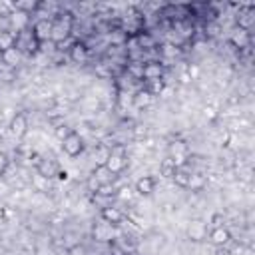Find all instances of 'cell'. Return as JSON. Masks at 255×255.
<instances>
[{"label":"cell","instance_id":"3","mask_svg":"<svg viewBox=\"0 0 255 255\" xmlns=\"http://www.w3.org/2000/svg\"><path fill=\"white\" fill-rule=\"evenodd\" d=\"M60 147H62V151L68 155V157H80L84 151H86V139H84V135L78 131V129H72L62 141H60Z\"/></svg>","mask_w":255,"mask_h":255},{"label":"cell","instance_id":"7","mask_svg":"<svg viewBox=\"0 0 255 255\" xmlns=\"http://www.w3.org/2000/svg\"><path fill=\"white\" fill-rule=\"evenodd\" d=\"M207 241L215 247V249H227L229 243L233 241V235H231V229L227 225H217V227H211L209 233H207Z\"/></svg>","mask_w":255,"mask_h":255},{"label":"cell","instance_id":"29","mask_svg":"<svg viewBox=\"0 0 255 255\" xmlns=\"http://www.w3.org/2000/svg\"><path fill=\"white\" fill-rule=\"evenodd\" d=\"M239 255H255V249L251 245H243V249L239 251Z\"/></svg>","mask_w":255,"mask_h":255},{"label":"cell","instance_id":"24","mask_svg":"<svg viewBox=\"0 0 255 255\" xmlns=\"http://www.w3.org/2000/svg\"><path fill=\"white\" fill-rule=\"evenodd\" d=\"M30 181H32V189H34V191H40V193H48V191H50L52 179H48V177H44V175H40V173L34 171V175H32Z\"/></svg>","mask_w":255,"mask_h":255},{"label":"cell","instance_id":"11","mask_svg":"<svg viewBox=\"0 0 255 255\" xmlns=\"http://www.w3.org/2000/svg\"><path fill=\"white\" fill-rule=\"evenodd\" d=\"M235 26L241 30L251 32L255 26V6L253 4H239V10L235 14Z\"/></svg>","mask_w":255,"mask_h":255},{"label":"cell","instance_id":"28","mask_svg":"<svg viewBox=\"0 0 255 255\" xmlns=\"http://www.w3.org/2000/svg\"><path fill=\"white\" fill-rule=\"evenodd\" d=\"M72 129H74V128H70V126H66V124H58V126L54 128V135H56V137L62 141V139H64V137H66V135H68Z\"/></svg>","mask_w":255,"mask_h":255},{"label":"cell","instance_id":"1","mask_svg":"<svg viewBox=\"0 0 255 255\" xmlns=\"http://www.w3.org/2000/svg\"><path fill=\"white\" fill-rule=\"evenodd\" d=\"M128 161H129V157H128V147H126V143H114V145L110 147V155H108L106 167H108L112 173L122 175V173L126 171V167H128Z\"/></svg>","mask_w":255,"mask_h":255},{"label":"cell","instance_id":"26","mask_svg":"<svg viewBox=\"0 0 255 255\" xmlns=\"http://www.w3.org/2000/svg\"><path fill=\"white\" fill-rule=\"evenodd\" d=\"M14 42H16V34L10 32V30H4V28H2V30H0V52L12 48Z\"/></svg>","mask_w":255,"mask_h":255},{"label":"cell","instance_id":"15","mask_svg":"<svg viewBox=\"0 0 255 255\" xmlns=\"http://www.w3.org/2000/svg\"><path fill=\"white\" fill-rule=\"evenodd\" d=\"M167 74V66L161 60L143 62V82L145 80H161Z\"/></svg>","mask_w":255,"mask_h":255},{"label":"cell","instance_id":"5","mask_svg":"<svg viewBox=\"0 0 255 255\" xmlns=\"http://www.w3.org/2000/svg\"><path fill=\"white\" fill-rule=\"evenodd\" d=\"M118 235H120V227H114V225L106 223L104 219H98V221L92 225V239H94L96 243L108 245V243H112Z\"/></svg>","mask_w":255,"mask_h":255},{"label":"cell","instance_id":"21","mask_svg":"<svg viewBox=\"0 0 255 255\" xmlns=\"http://www.w3.org/2000/svg\"><path fill=\"white\" fill-rule=\"evenodd\" d=\"M207 187V175L203 173V171H191V175H189V181H187V187L185 189H189V191H203Z\"/></svg>","mask_w":255,"mask_h":255},{"label":"cell","instance_id":"18","mask_svg":"<svg viewBox=\"0 0 255 255\" xmlns=\"http://www.w3.org/2000/svg\"><path fill=\"white\" fill-rule=\"evenodd\" d=\"M90 175H92V177H94V179H96V181H98L102 187H104V185H116V181H118V177H120V175L112 173V171H110L106 165L94 167V171H92Z\"/></svg>","mask_w":255,"mask_h":255},{"label":"cell","instance_id":"27","mask_svg":"<svg viewBox=\"0 0 255 255\" xmlns=\"http://www.w3.org/2000/svg\"><path fill=\"white\" fill-rule=\"evenodd\" d=\"M66 255H90V251L86 249V245L74 243V245H70V247L66 249Z\"/></svg>","mask_w":255,"mask_h":255},{"label":"cell","instance_id":"14","mask_svg":"<svg viewBox=\"0 0 255 255\" xmlns=\"http://www.w3.org/2000/svg\"><path fill=\"white\" fill-rule=\"evenodd\" d=\"M126 217H128V213L122 211L116 205H106V207L100 209V219H104L106 223H110L114 227H122V223L126 221Z\"/></svg>","mask_w":255,"mask_h":255},{"label":"cell","instance_id":"8","mask_svg":"<svg viewBox=\"0 0 255 255\" xmlns=\"http://www.w3.org/2000/svg\"><path fill=\"white\" fill-rule=\"evenodd\" d=\"M251 42H253L251 32L241 30V28H237V26L231 28L229 38H227V44H229L233 50H237V54L243 52V50H249V48H251Z\"/></svg>","mask_w":255,"mask_h":255},{"label":"cell","instance_id":"6","mask_svg":"<svg viewBox=\"0 0 255 255\" xmlns=\"http://www.w3.org/2000/svg\"><path fill=\"white\" fill-rule=\"evenodd\" d=\"M189 155H191V149H189V143L185 139L175 137V139H171L167 143V155L165 157H169L175 165H183Z\"/></svg>","mask_w":255,"mask_h":255},{"label":"cell","instance_id":"10","mask_svg":"<svg viewBox=\"0 0 255 255\" xmlns=\"http://www.w3.org/2000/svg\"><path fill=\"white\" fill-rule=\"evenodd\" d=\"M28 128H30V124H28V116L24 112H18L8 120V133L14 139H24L28 133Z\"/></svg>","mask_w":255,"mask_h":255},{"label":"cell","instance_id":"30","mask_svg":"<svg viewBox=\"0 0 255 255\" xmlns=\"http://www.w3.org/2000/svg\"><path fill=\"white\" fill-rule=\"evenodd\" d=\"M4 215H6V207L0 203V219H4Z\"/></svg>","mask_w":255,"mask_h":255},{"label":"cell","instance_id":"19","mask_svg":"<svg viewBox=\"0 0 255 255\" xmlns=\"http://www.w3.org/2000/svg\"><path fill=\"white\" fill-rule=\"evenodd\" d=\"M110 147H112V145L106 143V141H96V143H94V147H92V159H94L96 167L106 165L108 155H110Z\"/></svg>","mask_w":255,"mask_h":255},{"label":"cell","instance_id":"2","mask_svg":"<svg viewBox=\"0 0 255 255\" xmlns=\"http://www.w3.org/2000/svg\"><path fill=\"white\" fill-rule=\"evenodd\" d=\"M66 58L76 66H86L92 60V50L82 38H74L72 44L66 48Z\"/></svg>","mask_w":255,"mask_h":255},{"label":"cell","instance_id":"25","mask_svg":"<svg viewBox=\"0 0 255 255\" xmlns=\"http://www.w3.org/2000/svg\"><path fill=\"white\" fill-rule=\"evenodd\" d=\"M175 167H177V165H175L169 157H163V159L159 161V175L165 177V179H171L173 173H175Z\"/></svg>","mask_w":255,"mask_h":255},{"label":"cell","instance_id":"16","mask_svg":"<svg viewBox=\"0 0 255 255\" xmlns=\"http://www.w3.org/2000/svg\"><path fill=\"white\" fill-rule=\"evenodd\" d=\"M155 187H157V179L153 175H141L133 183V191L137 195H141V197H149L155 191Z\"/></svg>","mask_w":255,"mask_h":255},{"label":"cell","instance_id":"9","mask_svg":"<svg viewBox=\"0 0 255 255\" xmlns=\"http://www.w3.org/2000/svg\"><path fill=\"white\" fill-rule=\"evenodd\" d=\"M207 233H209V223L203 221V219H191L187 221L185 225V237L191 241V243H201L207 239Z\"/></svg>","mask_w":255,"mask_h":255},{"label":"cell","instance_id":"20","mask_svg":"<svg viewBox=\"0 0 255 255\" xmlns=\"http://www.w3.org/2000/svg\"><path fill=\"white\" fill-rule=\"evenodd\" d=\"M153 102H155V98L149 96V94H147L145 90H141V88L131 94V106H133L135 110H145V108H149Z\"/></svg>","mask_w":255,"mask_h":255},{"label":"cell","instance_id":"23","mask_svg":"<svg viewBox=\"0 0 255 255\" xmlns=\"http://www.w3.org/2000/svg\"><path fill=\"white\" fill-rule=\"evenodd\" d=\"M167 86V82L161 78V80H145V82H141V90H145L149 96H153V98H157L161 92H163V88Z\"/></svg>","mask_w":255,"mask_h":255},{"label":"cell","instance_id":"4","mask_svg":"<svg viewBox=\"0 0 255 255\" xmlns=\"http://www.w3.org/2000/svg\"><path fill=\"white\" fill-rule=\"evenodd\" d=\"M14 46H16L24 56H36V54H40V44L36 42V38H34L30 26L24 28V30H20V32H16V42H14Z\"/></svg>","mask_w":255,"mask_h":255},{"label":"cell","instance_id":"17","mask_svg":"<svg viewBox=\"0 0 255 255\" xmlns=\"http://www.w3.org/2000/svg\"><path fill=\"white\" fill-rule=\"evenodd\" d=\"M24 58H26V56H24L16 46H12V48L0 52V62H2V66H6V68H18V66L24 62Z\"/></svg>","mask_w":255,"mask_h":255},{"label":"cell","instance_id":"13","mask_svg":"<svg viewBox=\"0 0 255 255\" xmlns=\"http://www.w3.org/2000/svg\"><path fill=\"white\" fill-rule=\"evenodd\" d=\"M30 30L36 38V42L42 46L46 42H50V34H52V20L48 18H36L32 24H30Z\"/></svg>","mask_w":255,"mask_h":255},{"label":"cell","instance_id":"22","mask_svg":"<svg viewBox=\"0 0 255 255\" xmlns=\"http://www.w3.org/2000/svg\"><path fill=\"white\" fill-rule=\"evenodd\" d=\"M191 167L187 165V161L183 163V165H177L175 167V173H173V177H171V181L177 185V187H187V181H189V175H191Z\"/></svg>","mask_w":255,"mask_h":255},{"label":"cell","instance_id":"12","mask_svg":"<svg viewBox=\"0 0 255 255\" xmlns=\"http://www.w3.org/2000/svg\"><path fill=\"white\" fill-rule=\"evenodd\" d=\"M34 171L40 173V175H44V177H48V179H54V177L60 175L62 169H60V163L56 159L46 157V155H38V159L34 163Z\"/></svg>","mask_w":255,"mask_h":255}]
</instances>
